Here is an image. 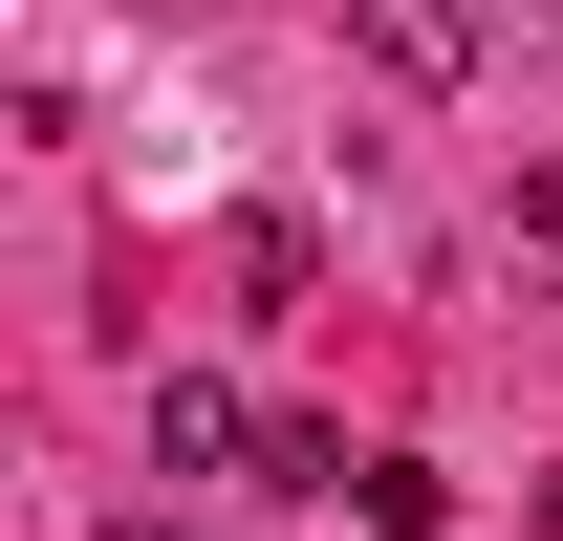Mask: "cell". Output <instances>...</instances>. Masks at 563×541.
I'll return each mask as SVG.
<instances>
[{
  "label": "cell",
  "instance_id": "5",
  "mask_svg": "<svg viewBox=\"0 0 563 541\" xmlns=\"http://www.w3.org/2000/svg\"><path fill=\"white\" fill-rule=\"evenodd\" d=\"M542 541H563V476H542Z\"/></svg>",
  "mask_w": 563,
  "mask_h": 541
},
{
  "label": "cell",
  "instance_id": "3",
  "mask_svg": "<svg viewBox=\"0 0 563 541\" xmlns=\"http://www.w3.org/2000/svg\"><path fill=\"white\" fill-rule=\"evenodd\" d=\"M347 520H368V541H433L455 498H433V455H368V476H347Z\"/></svg>",
  "mask_w": 563,
  "mask_h": 541
},
{
  "label": "cell",
  "instance_id": "2",
  "mask_svg": "<svg viewBox=\"0 0 563 541\" xmlns=\"http://www.w3.org/2000/svg\"><path fill=\"white\" fill-rule=\"evenodd\" d=\"M152 476H261V390L174 368V390H152Z\"/></svg>",
  "mask_w": 563,
  "mask_h": 541
},
{
  "label": "cell",
  "instance_id": "1",
  "mask_svg": "<svg viewBox=\"0 0 563 541\" xmlns=\"http://www.w3.org/2000/svg\"><path fill=\"white\" fill-rule=\"evenodd\" d=\"M347 66L390 87V109H455V87H477V0H347Z\"/></svg>",
  "mask_w": 563,
  "mask_h": 541
},
{
  "label": "cell",
  "instance_id": "4",
  "mask_svg": "<svg viewBox=\"0 0 563 541\" xmlns=\"http://www.w3.org/2000/svg\"><path fill=\"white\" fill-rule=\"evenodd\" d=\"M87 541H196V520H174V498H131V520H87Z\"/></svg>",
  "mask_w": 563,
  "mask_h": 541
}]
</instances>
